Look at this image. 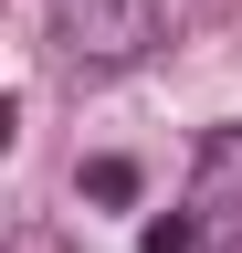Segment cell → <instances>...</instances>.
<instances>
[{
  "mask_svg": "<svg viewBox=\"0 0 242 253\" xmlns=\"http://www.w3.org/2000/svg\"><path fill=\"white\" fill-rule=\"evenodd\" d=\"M74 190H84L95 211H127V201H137V158H84V169H74Z\"/></svg>",
  "mask_w": 242,
  "mask_h": 253,
  "instance_id": "obj_3",
  "label": "cell"
},
{
  "mask_svg": "<svg viewBox=\"0 0 242 253\" xmlns=\"http://www.w3.org/2000/svg\"><path fill=\"white\" fill-rule=\"evenodd\" d=\"M137 253H200V221H190V211H169V221H147V232H137Z\"/></svg>",
  "mask_w": 242,
  "mask_h": 253,
  "instance_id": "obj_4",
  "label": "cell"
},
{
  "mask_svg": "<svg viewBox=\"0 0 242 253\" xmlns=\"http://www.w3.org/2000/svg\"><path fill=\"white\" fill-rule=\"evenodd\" d=\"M232 201H242V126L200 148V179H190V211H232Z\"/></svg>",
  "mask_w": 242,
  "mask_h": 253,
  "instance_id": "obj_2",
  "label": "cell"
},
{
  "mask_svg": "<svg viewBox=\"0 0 242 253\" xmlns=\"http://www.w3.org/2000/svg\"><path fill=\"white\" fill-rule=\"evenodd\" d=\"M53 42L84 74H127L158 53V0H53Z\"/></svg>",
  "mask_w": 242,
  "mask_h": 253,
  "instance_id": "obj_1",
  "label": "cell"
}]
</instances>
